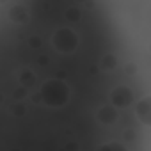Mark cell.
<instances>
[{
    "label": "cell",
    "mask_w": 151,
    "mask_h": 151,
    "mask_svg": "<svg viewBox=\"0 0 151 151\" xmlns=\"http://www.w3.org/2000/svg\"><path fill=\"white\" fill-rule=\"evenodd\" d=\"M39 96H41V101L46 107H50V109H60V107H64L69 101L71 89H69V86L64 80L50 78V80H46L41 86Z\"/></svg>",
    "instance_id": "6da1fadb"
},
{
    "label": "cell",
    "mask_w": 151,
    "mask_h": 151,
    "mask_svg": "<svg viewBox=\"0 0 151 151\" xmlns=\"http://www.w3.org/2000/svg\"><path fill=\"white\" fill-rule=\"evenodd\" d=\"M52 45L59 53H73L78 48V34L69 27H60L53 32Z\"/></svg>",
    "instance_id": "7a4b0ae2"
},
{
    "label": "cell",
    "mask_w": 151,
    "mask_h": 151,
    "mask_svg": "<svg viewBox=\"0 0 151 151\" xmlns=\"http://www.w3.org/2000/svg\"><path fill=\"white\" fill-rule=\"evenodd\" d=\"M135 100L133 91L128 86H117L110 91V103L117 109H126L128 105H132Z\"/></svg>",
    "instance_id": "3957f363"
},
{
    "label": "cell",
    "mask_w": 151,
    "mask_h": 151,
    "mask_svg": "<svg viewBox=\"0 0 151 151\" xmlns=\"http://www.w3.org/2000/svg\"><path fill=\"white\" fill-rule=\"evenodd\" d=\"M135 117L140 124L151 128V94L142 96L135 103Z\"/></svg>",
    "instance_id": "277c9868"
},
{
    "label": "cell",
    "mask_w": 151,
    "mask_h": 151,
    "mask_svg": "<svg viewBox=\"0 0 151 151\" xmlns=\"http://www.w3.org/2000/svg\"><path fill=\"white\" fill-rule=\"evenodd\" d=\"M117 107H114L112 103H109V105H101L100 109H98V112H96V121L98 123H101L103 126H110V124H114L116 121H117Z\"/></svg>",
    "instance_id": "5b68a950"
},
{
    "label": "cell",
    "mask_w": 151,
    "mask_h": 151,
    "mask_svg": "<svg viewBox=\"0 0 151 151\" xmlns=\"http://www.w3.org/2000/svg\"><path fill=\"white\" fill-rule=\"evenodd\" d=\"M9 18H11L14 23H23V22H27L29 13L25 11L23 6H13V7L9 9Z\"/></svg>",
    "instance_id": "8992f818"
},
{
    "label": "cell",
    "mask_w": 151,
    "mask_h": 151,
    "mask_svg": "<svg viewBox=\"0 0 151 151\" xmlns=\"http://www.w3.org/2000/svg\"><path fill=\"white\" fill-rule=\"evenodd\" d=\"M20 84H22V87H27V89L32 87L36 84V75L32 71H29V69H23L20 73Z\"/></svg>",
    "instance_id": "52a82bcc"
},
{
    "label": "cell",
    "mask_w": 151,
    "mask_h": 151,
    "mask_svg": "<svg viewBox=\"0 0 151 151\" xmlns=\"http://www.w3.org/2000/svg\"><path fill=\"white\" fill-rule=\"evenodd\" d=\"M116 64H117V59L112 53H109L101 59V68L103 69H112V68H116Z\"/></svg>",
    "instance_id": "ba28073f"
},
{
    "label": "cell",
    "mask_w": 151,
    "mask_h": 151,
    "mask_svg": "<svg viewBox=\"0 0 151 151\" xmlns=\"http://www.w3.org/2000/svg\"><path fill=\"white\" fill-rule=\"evenodd\" d=\"M66 20L68 22H77V20H80V9H77V7H71V9H68L66 11Z\"/></svg>",
    "instance_id": "9c48e42d"
},
{
    "label": "cell",
    "mask_w": 151,
    "mask_h": 151,
    "mask_svg": "<svg viewBox=\"0 0 151 151\" xmlns=\"http://www.w3.org/2000/svg\"><path fill=\"white\" fill-rule=\"evenodd\" d=\"M100 149H119V151H124L126 147H124L123 144H117V142H109V144L100 146Z\"/></svg>",
    "instance_id": "30bf717a"
}]
</instances>
